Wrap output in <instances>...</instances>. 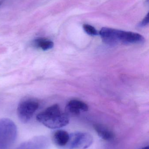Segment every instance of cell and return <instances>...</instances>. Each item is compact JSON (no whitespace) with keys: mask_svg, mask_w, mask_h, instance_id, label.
<instances>
[{"mask_svg":"<svg viewBox=\"0 0 149 149\" xmlns=\"http://www.w3.org/2000/svg\"><path fill=\"white\" fill-rule=\"evenodd\" d=\"M94 129L99 136L103 140L110 141L114 137V133L103 125L95 124L94 125Z\"/></svg>","mask_w":149,"mask_h":149,"instance_id":"ba28073f","label":"cell"},{"mask_svg":"<svg viewBox=\"0 0 149 149\" xmlns=\"http://www.w3.org/2000/svg\"><path fill=\"white\" fill-rule=\"evenodd\" d=\"M115 39L117 44L142 43L145 40L144 37L138 33L118 29L115 30Z\"/></svg>","mask_w":149,"mask_h":149,"instance_id":"5b68a950","label":"cell"},{"mask_svg":"<svg viewBox=\"0 0 149 149\" xmlns=\"http://www.w3.org/2000/svg\"><path fill=\"white\" fill-rule=\"evenodd\" d=\"M17 132L13 121L8 118L0 119V149H9L16 140Z\"/></svg>","mask_w":149,"mask_h":149,"instance_id":"7a4b0ae2","label":"cell"},{"mask_svg":"<svg viewBox=\"0 0 149 149\" xmlns=\"http://www.w3.org/2000/svg\"><path fill=\"white\" fill-rule=\"evenodd\" d=\"M39 107V102L36 99L27 98L22 100L19 102L17 109L20 120L24 123L29 121Z\"/></svg>","mask_w":149,"mask_h":149,"instance_id":"3957f363","label":"cell"},{"mask_svg":"<svg viewBox=\"0 0 149 149\" xmlns=\"http://www.w3.org/2000/svg\"><path fill=\"white\" fill-rule=\"evenodd\" d=\"M141 149H149V146H147V147H144V148H143Z\"/></svg>","mask_w":149,"mask_h":149,"instance_id":"4fadbf2b","label":"cell"},{"mask_svg":"<svg viewBox=\"0 0 149 149\" xmlns=\"http://www.w3.org/2000/svg\"><path fill=\"white\" fill-rule=\"evenodd\" d=\"M93 138L90 134L85 132H75L70 134L66 146L68 149H87L92 144Z\"/></svg>","mask_w":149,"mask_h":149,"instance_id":"277c9868","label":"cell"},{"mask_svg":"<svg viewBox=\"0 0 149 149\" xmlns=\"http://www.w3.org/2000/svg\"><path fill=\"white\" fill-rule=\"evenodd\" d=\"M67 105L79 112H80V111L85 112L87 111L88 109V107L87 104L83 102L78 100H72L68 102Z\"/></svg>","mask_w":149,"mask_h":149,"instance_id":"30bf717a","label":"cell"},{"mask_svg":"<svg viewBox=\"0 0 149 149\" xmlns=\"http://www.w3.org/2000/svg\"><path fill=\"white\" fill-rule=\"evenodd\" d=\"M70 139V134L64 130H58L52 136V140L56 145L60 147L66 146Z\"/></svg>","mask_w":149,"mask_h":149,"instance_id":"52a82bcc","label":"cell"},{"mask_svg":"<svg viewBox=\"0 0 149 149\" xmlns=\"http://www.w3.org/2000/svg\"><path fill=\"white\" fill-rule=\"evenodd\" d=\"M1 2H0V5H1Z\"/></svg>","mask_w":149,"mask_h":149,"instance_id":"5bb4252c","label":"cell"},{"mask_svg":"<svg viewBox=\"0 0 149 149\" xmlns=\"http://www.w3.org/2000/svg\"><path fill=\"white\" fill-rule=\"evenodd\" d=\"M49 146L48 139L44 136H37L21 143L15 149H46Z\"/></svg>","mask_w":149,"mask_h":149,"instance_id":"8992f818","label":"cell"},{"mask_svg":"<svg viewBox=\"0 0 149 149\" xmlns=\"http://www.w3.org/2000/svg\"><path fill=\"white\" fill-rule=\"evenodd\" d=\"M36 119L44 126L52 129L61 128L69 123V116L61 112L60 107L57 104L49 107L38 113Z\"/></svg>","mask_w":149,"mask_h":149,"instance_id":"6da1fadb","label":"cell"},{"mask_svg":"<svg viewBox=\"0 0 149 149\" xmlns=\"http://www.w3.org/2000/svg\"><path fill=\"white\" fill-rule=\"evenodd\" d=\"M149 23V14H147L144 19L139 24V26L141 27H144L148 25Z\"/></svg>","mask_w":149,"mask_h":149,"instance_id":"7c38bea8","label":"cell"},{"mask_svg":"<svg viewBox=\"0 0 149 149\" xmlns=\"http://www.w3.org/2000/svg\"><path fill=\"white\" fill-rule=\"evenodd\" d=\"M32 45L34 47L46 51L53 48L54 43L52 41L43 38H38L33 41Z\"/></svg>","mask_w":149,"mask_h":149,"instance_id":"9c48e42d","label":"cell"},{"mask_svg":"<svg viewBox=\"0 0 149 149\" xmlns=\"http://www.w3.org/2000/svg\"><path fill=\"white\" fill-rule=\"evenodd\" d=\"M83 29L90 36H96L98 34L96 29L92 25L85 24L83 25Z\"/></svg>","mask_w":149,"mask_h":149,"instance_id":"8fae6325","label":"cell"}]
</instances>
